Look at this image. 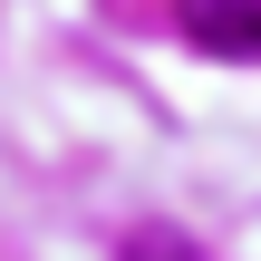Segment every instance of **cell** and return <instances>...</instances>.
<instances>
[{"label": "cell", "mask_w": 261, "mask_h": 261, "mask_svg": "<svg viewBox=\"0 0 261 261\" xmlns=\"http://www.w3.org/2000/svg\"><path fill=\"white\" fill-rule=\"evenodd\" d=\"M184 29H194L203 48L261 58V0H184Z\"/></svg>", "instance_id": "obj_1"}]
</instances>
